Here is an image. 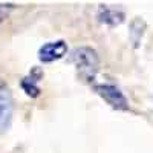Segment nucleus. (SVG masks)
Listing matches in <instances>:
<instances>
[{
  "instance_id": "8",
  "label": "nucleus",
  "mask_w": 153,
  "mask_h": 153,
  "mask_svg": "<svg viewBox=\"0 0 153 153\" xmlns=\"http://www.w3.org/2000/svg\"><path fill=\"white\" fill-rule=\"evenodd\" d=\"M5 19V9L2 8V6H0V22H2Z\"/></svg>"
},
{
  "instance_id": "2",
  "label": "nucleus",
  "mask_w": 153,
  "mask_h": 153,
  "mask_svg": "<svg viewBox=\"0 0 153 153\" xmlns=\"http://www.w3.org/2000/svg\"><path fill=\"white\" fill-rule=\"evenodd\" d=\"M94 89L112 109H115V110H129V101H127L126 95L121 92V89L118 86L103 83V84H95Z\"/></svg>"
},
{
  "instance_id": "1",
  "label": "nucleus",
  "mask_w": 153,
  "mask_h": 153,
  "mask_svg": "<svg viewBox=\"0 0 153 153\" xmlns=\"http://www.w3.org/2000/svg\"><path fill=\"white\" fill-rule=\"evenodd\" d=\"M71 61L76 68V72L81 78L91 81L95 78V75L100 69V57L97 51L91 46H78L72 51Z\"/></svg>"
},
{
  "instance_id": "5",
  "label": "nucleus",
  "mask_w": 153,
  "mask_h": 153,
  "mask_svg": "<svg viewBox=\"0 0 153 153\" xmlns=\"http://www.w3.org/2000/svg\"><path fill=\"white\" fill-rule=\"evenodd\" d=\"M126 16L123 11L113 9L109 6H100L98 9V20L101 23H106L109 26H117V25H121L124 22Z\"/></svg>"
},
{
  "instance_id": "7",
  "label": "nucleus",
  "mask_w": 153,
  "mask_h": 153,
  "mask_svg": "<svg viewBox=\"0 0 153 153\" xmlns=\"http://www.w3.org/2000/svg\"><path fill=\"white\" fill-rule=\"evenodd\" d=\"M144 29H146V23L141 20V19H135L132 23H130V31H129V37L133 43L135 48L139 46L143 40V35H144Z\"/></svg>"
},
{
  "instance_id": "3",
  "label": "nucleus",
  "mask_w": 153,
  "mask_h": 153,
  "mask_svg": "<svg viewBox=\"0 0 153 153\" xmlns=\"http://www.w3.org/2000/svg\"><path fill=\"white\" fill-rule=\"evenodd\" d=\"M12 113H14V98L11 89L3 81H0V135L8 132L11 127Z\"/></svg>"
},
{
  "instance_id": "4",
  "label": "nucleus",
  "mask_w": 153,
  "mask_h": 153,
  "mask_svg": "<svg viewBox=\"0 0 153 153\" xmlns=\"http://www.w3.org/2000/svg\"><path fill=\"white\" fill-rule=\"evenodd\" d=\"M66 54H68V45L65 40L49 42L38 49V60L42 63H52L61 60Z\"/></svg>"
},
{
  "instance_id": "6",
  "label": "nucleus",
  "mask_w": 153,
  "mask_h": 153,
  "mask_svg": "<svg viewBox=\"0 0 153 153\" xmlns=\"http://www.w3.org/2000/svg\"><path fill=\"white\" fill-rule=\"evenodd\" d=\"M42 76H43V72L35 68V69H32V72L28 76H25V78L22 80V89L26 92L28 97L35 98V97L40 95V87L37 86V83H38V80H40Z\"/></svg>"
}]
</instances>
